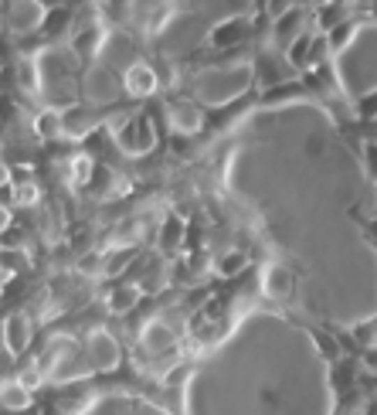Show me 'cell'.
<instances>
[{
	"mask_svg": "<svg viewBox=\"0 0 377 415\" xmlns=\"http://www.w3.org/2000/svg\"><path fill=\"white\" fill-rule=\"evenodd\" d=\"M153 85H156V75H153L150 68L136 65V68L129 72V89H133V92H150Z\"/></svg>",
	"mask_w": 377,
	"mask_h": 415,
	"instance_id": "1",
	"label": "cell"
}]
</instances>
